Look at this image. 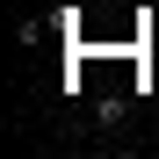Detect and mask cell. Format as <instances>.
<instances>
[{
  "label": "cell",
  "mask_w": 159,
  "mask_h": 159,
  "mask_svg": "<svg viewBox=\"0 0 159 159\" xmlns=\"http://www.w3.org/2000/svg\"><path fill=\"white\" fill-rule=\"evenodd\" d=\"M123 109H130L123 94H101V101H94V123H101V130H116V123H123Z\"/></svg>",
  "instance_id": "obj_1"
}]
</instances>
